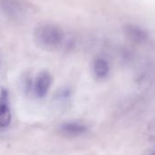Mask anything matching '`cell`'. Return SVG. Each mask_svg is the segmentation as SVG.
<instances>
[{
	"label": "cell",
	"mask_w": 155,
	"mask_h": 155,
	"mask_svg": "<svg viewBox=\"0 0 155 155\" xmlns=\"http://www.w3.org/2000/svg\"><path fill=\"white\" fill-rule=\"evenodd\" d=\"M34 38L36 45L42 48L52 50L61 45L64 35L56 25L50 23L38 24L34 31Z\"/></svg>",
	"instance_id": "cell-1"
},
{
	"label": "cell",
	"mask_w": 155,
	"mask_h": 155,
	"mask_svg": "<svg viewBox=\"0 0 155 155\" xmlns=\"http://www.w3.org/2000/svg\"><path fill=\"white\" fill-rule=\"evenodd\" d=\"M71 93H70V90L68 88H65V89H61L58 91L57 94H56V97L59 99V100H64V99H67L69 98Z\"/></svg>",
	"instance_id": "cell-8"
},
{
	"label": "cell",
	"mask_w": 155,
	"mask_h": 155,
	"mask_svg": "<svg viewBox=\"0 0 155 155\" xmlns=\"http://www.w3.org/2000/svg\"><path fill=\"white\" fill-rule=\"evenodd\" d=\"M87 131V126L78 122H65L58 126V132L62 135L69 138L82 136L86 134Z\"/></svg>",
	"instance_id": "cell-4"
},
{
	"label": "cell",
	"mask_w": 155,
	"mask_h": 155,
	"mask_svg": "<svg viewBox=\"0 0 155 155\" xmlns=\"http://www.w3.org/2000/svg\"><path fill=\"white\" fill-rule=\"evenodd\" d=\"M51 84L52 76L48 72L43 71L40 74H38L34 84V92L35 95L38 98H44L47 94Z\"/></svg>",
	"instance_id": "cell-5"
},
{
	"label": "cell",
	"mask_w": 155,
	"mask_h": 155,
	"mask_svg": "<svg viewBox=\"0 0 155 155\" xmlns=\"http://www.w3.org/2000/svg\"><path fill=\"white\" fill-rule=\"evenodd\" d=\"M93 69L94 75L98 79H104L110 74V65L108 62L103 57H97L94 61Z\"/></svg>",
	"instance_id": "cell-7"
},
{
	"label": "cell",
	"mask_w": 155,
	"mask_h": 155,
	"mask_svg": "<svg viewBox=\"0 0 155 155\" xmlns=\"http://www.w3.org/2000/svg\"><path fill=\"white\" fill-rule=\"evenodd\" d=\"M0 7L7 17L15 21L24 18L26 14L25 5L21 0H0Z\"/></svg>",
	"instance_id": "cell-2"
},
{
	"label": "cell",
	"mask_w": 155,
	"mask_h": 155,
	"mask_svg": "<svg viewBox=\"0 0 155 155\" xmlns=\"http://www.w3.org/2000/svg\"><path fill=\"white\" fill-rule=\"evenodd\" d=\"M11 110L8 102V94L5 89L0 91V128L7 127L11 123Z\"/></svg>",
	"instance_id": "cell-6"
},
{
	"label": "cell",
	"mask_w": 155,
	"mask_h": 155,
	"mask_svg": "<svg viewBox=\"0 0 155 155\" xmlns=\"http://www.w3.org/2000/svg\"><path fill=\"white\" fill-rule=\"evenodd\" d=\"M123 32L126 38L136 45H144L149 40V35L143 27L134 24H125Z\"/></svg>",
	"instance_id": "cell-3"
}]
</instances>
